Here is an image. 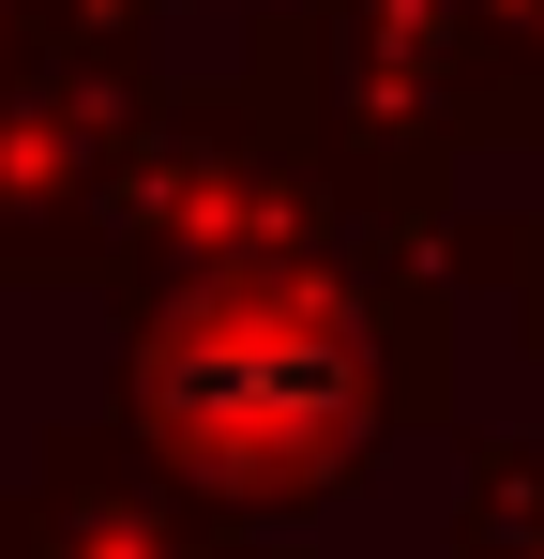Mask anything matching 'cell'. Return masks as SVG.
Listing matches in <instances>:
<instances>
[{"label":"cell","mask_w":544,"mask_h":559,"mask_svg":"<svg viewBox=\"0 0 544 559\" xmlns=\"http://www.w3.org/2000/svg\"><path fill=\"white\" fill-rule=\"evenodd\" d=\"M152 106H137V61H15L0 76V273H91L121 227H137V182H152Z\"/></svg>","instance_id":"2"},{"label":"cell","mask_w":544,"mask_h":559,"mask_svg":"<svg viewBox=\"0 0 544 559\" xmlns=\"http://www.w3.org/2000/svg\"><path fill=\"white\" fill-rule=\"evenodd\" d=\"M121 424L212 499V514H303L363 484L378 439V333L303 242L212 258V273L137 287L121 348Z\"/></svg>","instance_id":"1"},{"label":"cell","mask_w":544,"mask_h":559,"mask_svg":"<svg viewBox=\"0 0 544 559\" xmlns=\"http://www.w3.org/2000/svg\"><path fill=\"white\" fill-rule=\"evenodd\" d=\"M15 559H212V499L137 424L121 439H46V484L15 514Z\"/></svg>","instance_id":"3"},{"label":"cell","mask_w":544,"mask_h":559,"mask_svg":"<svg viewBox=\"0 0 544 559\" xmlns=\"http://www.w3.org/2000/svg\"><path fill=\"white\" fill-rule=\"evenodd\" d=\"M0 559H15V530H0Z\"/></svg>","instance_id":"4"}]
</instances>
